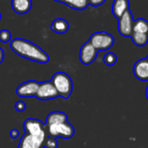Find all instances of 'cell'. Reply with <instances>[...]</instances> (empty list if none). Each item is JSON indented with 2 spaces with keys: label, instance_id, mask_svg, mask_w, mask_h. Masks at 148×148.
<instances>
[{
  "label": "cell",
  "instance_id": "obj_25",
  "mask_svg": "<svg viewBox=\"0 0 148 148\" xmlns=\"http://www.w3.org/2000/svg\"><path fill=\"white\" fill-rule=\"evenodd\" d=\"M145 95H146V99H148V86L146 88V91H145Z\"/></svg>",
  "mask_w": 148,
  "mask_h": 148
},
{
  "label": "cell",
  "instance_id": "obj_2",
  "mask_svg": "<svg viewBox=\"0 0 148 148\" xmlns=\"http://www.w3.org/2000/svg\"><path fill=\"white\" fill-rule=\"evenodd\" d=\"M12 50L18 56L26 59L45 64L49 61L48 54L37 45L24 38H15L11 41Z\"/></svg>",
  "mask_w": 148,
  "mask_h": 148
},
{
  "label": "cell",
  "instance_id": "obj_18",
  "mask_svg": "<svg viewBox=\"0 0 148 148\" xmlns=\"http://www.w3.org/2000/svg\"><path fill=\"white\" fill-rule=\"evenodd\" d=\"M104 63L108 66H112L117 62V56L113 52H108L106 53L103 58Z\"/></svg>",
  "mask_w": 148,
  "mask_h": 148
},
{
  "label": "cell",
  "instance_id": "obj_10",
  "mask_svg": "<svg viewBox=\"0 0 148 148\" xmlns=\"http://www.w3.org/2000/svg\"><path fill=\"white\" fill-rule=\"evenodd\" d=\"M133 73L134 76L139 80H148V62L145 58H141L135 63Z\"/></svg>",
  "mask_w": 148,
  "mask_h": 148
},
{
  "label": "cell",
  "instance_id": "obj_1",
  "mask_svg": "<svg viewBox=\"0 0 148 148\" xmlns=\"http://www.w3.org/2000/svg\"><path fill=\"white\" fill-rule=\"evenodd\" d=\"M24 128L25 133L18 148H41L47 137L45 124L36 119H27L24 122Z\"/></svg>",
  "mask_w": 148,
  "mask_h": 148
},
{
  "label": "cell",
  "instance_id": "obj_9",
  "mask_svg": "<svg viewBox=\"0 0 148 148\" xmlns=\"http://www.w3.org/2000/svg\"><path fill=\"white\" fill-rule=\"evenodd\" d=\"M97 54L98 51L89 42H86L82 45L80 49L79 59L83 64L89 65L96 59Z\"/></svg>",
  "mask_w": 148,
  "mask_h": 148
},
{
  "label": "cell",
  "instance_id": "obj_8",
  "mask_svg": "<svg viewBox=\"0 0 148 148\" xmlns=\"http://www.w3.org/2000/svg\"><path fill=\"white\" fill-rule=\"evenodd\" d=\"M39 82L35 80H29L21 84L16 91L18 96L21 98H31L35 97L39 87Z\"/></svg>",
  "mask_w": 148,
  "mask_h": 148
},
{
  "label": "cell",
  "instance_id": "obj_20",
  "mask_svg": "<svg viewBox=\"0 0 148 148\" xmlns=\"http://www.w3.org/2000/svg\"><path fill=\"white\" fill-rule=\"evenodd\" d=\"M12 35L8 30H2L0 31V41L2 43H8L11 41Z\"/></svg>",
  "mask_w": 148,
  "mask_h": 148
},
{
  "label": "cell",
  "instance_id": "obj_24",
  "mask_svg": "<svg viewBox=\"0 0 148 148\" xmlns=\"http://www.w3.org/2000/svg\"><path fill=\"white\" fill-rule=\"evenodd\" d=\"M4 58H5V52H4V50L0 47V64L4 61Z\"/></svg>",
  "mask_w": 148,
  "mask_h": 148
},
{
  "label": "cell",
  "instance_id": "obj_4",
  "mask_svg": "<svg viewBox=\"0 0 148 148\" xmlns=\"http://www.w3.org/2000/svg\"><path fill=\"white\" fill-rule=\"evenodd\" d=\"M45 132L47 136L51 138H64L65 139H69L73 137L75 130L71 124L68 121L59 124H52V125H45Z\"/></svg>",
  "mask_w": 148,
  "mask_h": 148
},
{
  "label": "cell",
  "instance_id": "obj_12",
  "mask_svg": "<svg viewBox=\"0 0 148 148\" xmlns=\"http://www.w3.org/2000/svg\"><path fill=\"white\" fill-rule=\"evenodd\" d=\"M130 9V4L128 0H114L112 3V10L114 17L118 19L128 10Z\"/></svg>",
  "mask_w": 148,
  "mask_h": 148
},
{
  "label": "cell",
  "instance_id": "obj_26",
  "mask_svg": "<svg viewBox=\"0 0 148 148\" xmlns=\"http://www.w3.org/2000/svg\"><path fill=\"white\" fill-rule=\"evenodd\" d=\"M1 18H2V15H1V13H0V20H1Z\"/></svg>",
  "mask_w": 148,
  "mask_h": 148
},
{
  "label": "cell",
  "instance_id": "obj_23",
  "mask_svg": "<svg viewBox=\"0 0 148 148\" xmlns=\"http://www.w3.org/2000/svg\"><path fill=\"white\" fill-rule=\"evenodd\" d=\"M10 135H11L12 138H17L19 136V132H18V130L14 128L10 132Z\"/></svg>",
  "mask_w": 148,
  "mask_h": 148
},
{
  "label": "cell",
  "instance_id": "obj_14",
  "mask_svg": "<svg viewBox=\"0 0 148 148\" xmlns=\"http://www.w3.org/2000/svg\"><path fill=\"white\" fill-rule=\"evenodd\" d=\"M54 1L63 3L72 9L79 10V11L85 10L89 5L88 0H54Z\"/></svg>",
  "mask_w": 148,
  "mask_h": 148
},
{
  "label": "cell",
  "instance_id": "obj_3",
  "mask_svg": "<svg viewBox=\"0 0 148 148\" xmlns=\"http://www.w3.org/2000/svg\"><path fill=\"white\" fill-rule=\"evenodd\" d=\"M51 82L57 90L58 95L64 99H67L71 94L73 84L70 76L65 72L58 71L51 78Z\"/></svg>",
  "mask_w": 148,
  "mask_h": 148
},
{
  "label": "cell",
  "instance_id": "obj_21",
  "mask_svg": "<svg viewBox=\"0 0 148 148\" xmlns=\"http://www.w3.org/2000/svg\"><path fill=\"white\" fill-rule=\"evenodd\" d=\"M25 108H26V105L22 100H19L15 104V109L19 112H23L25 110Z\"/></svg>",
  "mask_w": 148,
  "mask_h": 148
},
{
  "label": "cell",
  "instance_id": "obj_27",
  "mask_svg": "<svg viewBox=\"0 0 148 148\" xmlns=\"http://www.w3.org/2000/svg\"><path fill=\"white\" fill-rule=\"evenodd\" d=\"M146 60H147V62H148V55H147V57H146V58H145Z\"/></svg>",
  "mask_w": 148,
  "mask_h": 148
},
{
  "label": "cell",
  "instance_id": "obj_22",
  "mask_svg": "<svg viewBox=\"0 0 148 148\" xmlns=\"http://www.w3.org/2000/svg\"><path fill=\"white\" fill-rule=\"evenodd\" d=\"M105 1L106 0H88L89 5H91L92 6H94V7L101 5L102 4H104Z\"/></svg>",
  "mask_w": 148,
  "mask_h": 148
},
{
  "label": "cell",
  "instance_id": "obj_5",
  "mask_svg": "<svg viewBox=\"0 0 148 148\" xmlns=\"http://www.w3.org/2000/svg\"><path fill=\"white\" fill-rule=\"evenodd\" d=\"M98 51H106L109 50L114 44V38L106 32H99L93 33L88 41Z\"/></svg>",
  "mask_w": 148,
  "mask_h": 148
},
{
  "label": "cell",
  "instance_id": "obj_11",
  "mask_svg": "<svg viewBox=\"0 0 148 148\" xmlns=\"http://www.w3.org/2000/svg\"><path fill=\"white\" fill-rule=\"evenodd\" d=\"M12 10L18 14H26L32 7V0H12Z\"/></svg>",
  "mask_w": 148,
  "mask_h": 148
},
{
  "label": "cell",
  "instance_id": "obj_13",
  "mask_svg": "<svg viewBox=\"0 0 148 148\" xmlns=\"http://www.w3.org/2000/svg\"><path fill=\"white\" fill-rule=\"evenodd\" d=\"M68 121L67 115L63 112H52L48 114L46 118V121L45 125H52V124H59Z\"/></svg>",
  "mask_w": 148,
  "mask_h": 148
},
{
  "label": "cell",
  "instance_id": "obj_7",
  "mask_svg": "<svg viewBox=\"0 0 148 148\" xmlns=\"http://www.w3.org/2000/svg\"><path fill=\"white\" fill-rule=\"evenodd\" d=\"M118 20L119 32L124 37H131L132 33V25L134 21L131 10L128 9Z\"/></svg>",
  "mask_w": 148,
  "mask_h": 148
},
{
  "label": "cell",
  "instance_id": "obj_16",
  "mask_svg": "<svg viewBox=\"0 0 148 148\" xmlns=\"http://www.w3.org/2000/svg\"><path fill=\"white\" fill-rule=\"evenodd\" d=\"M132 32L148 34V21L144 18H138L133 21Z\"/></svg>",
  "mask_w": 148,
  "mask_h": 148
},
{
  "label": "cell",
  "instance_id": "obj_15",
  "mask_svg": "<svg viewBox=\"0 0 148 148\" xmlns=\"http://www.w3.org/2000/svg\"><path fill=\"white\" fill-rule=\"evenodd\" d=\"M51 29L56 33L64 34L69 30V24L64 18H57L51 23Z\"/></svg>",
  "mask_w": 148,
  "mask_h": 148
},
{
  "label": "cell",
  "instance_id": "obj_17",
  "mask_svg": "<svg viewBox=\"0 0 148 148\" xmlns=\"http://www.w3.org/2000/svg\"><path fill=\"white\" fill-rule=\"evenodd\" d=\"M131 38L134 45H136L137 46H144L148 43V34L132 32Z\"/></svg>",
  "mask_w": 148,
  "mask_h": 148
},
{
  "label": "cell",
  "instance_id": "obj_6",
  "mask_svg": "<svg viewBox=\"0 0 148 148\" xmlns=\"http://www.w3.org/2000/svg\"><path fill=\"white\" fill-rule=\"evenodd\" d=\"M35 97L40 100H50L57 99L59 95L51 81H44L39 84V87Z\"/></svg>",
  "mask_w": 148,
  "mask_h": 148
},
{
  "label": "cell",
  "instance_id": "obj_19",
  "mask_svg": "<svg viewBox=\"0 0 148 148\" xmlns=\"http://www.w3.org/2000/svg\"><path fill=\"white\" fill-rule=\"evenodd\" d=\"M44 146L45 148H58V143L56 140V138L47 136L44 142Z\"/></svg>",
  "mask_w": 148,
  "mask_h": 148
},
{
  "label": "cell",
  "instance_id": "obj_28",
  "mask_svg": "<svg viewBox=\"0 0 148 148\" xmlns=\"http://www.w3.org/2000/svg\"><path fill=\"white\" fill-rule=\"evenodd\" d=\"M41 148H45V146H44V145H43V146H42V147H41Z\"/></svg>",
  "mask_w": 148,
  "mask_h": 148
}]
</instances>
